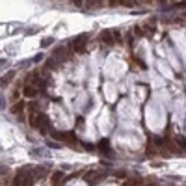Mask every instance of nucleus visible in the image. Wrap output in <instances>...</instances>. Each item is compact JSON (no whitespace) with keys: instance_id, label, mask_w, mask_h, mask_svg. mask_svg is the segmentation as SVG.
<instances>
[{"instance_id":"obj_1","label":"nucleus","mask_w":186,"mask_h":186,"mask_svg":"<svg viewBox=\"0 0 186 186\" xmlns=\"http://www.w3.org/2000/svg\"><path fill=\"white\" fill-rule=\"evenodd\" d=\"M30 125L35 127L41 134H45V132L48 130V127H50V121H48V117H47L45 114H37V112H34V114L30 116Z\"/></svg>"},{"instance_id":"obj_2","label":"nucleus","mask_w":186,"mask_h":186,"mask_svg":"<svg viewBox=\"0 0 186 186\" xmlns=\"http://www.w3.org/2000/svg\"><path fill=\"white\" fill-rule=\"evenodd\" d=\"M88 37H89L88 34H80L78 37H75V39H73L71 47H73L78 54H84V52H86V41H88Z\"/></svg>"},{"instance_id":"obj_3","label":"nucleus","mask_w":186,"mask_h":186,"mask_svg":"<svg viewBox=\"0 0 186 186\" xmlns=\"http://www.w3.org/2000/svg\"><path fill=\"white\" fill-rule=\"evenodd\" d=\"M99 39L102 41V43H106V45H114L116 43V37H114V32H110V30H104L101 35H99Z\"/></svg>"},{"instance_id":"obj_4","label":"nucleus","mask_w":186,"mask_h":186,"mask_svg":"<svg viewBox=\"0 0 186 186\" xmlns=\"http://www.w3.org/2000/svg\"><path fill=\"white\" fill-rule=\"evenodd\" d=\"M13 78H15V71H7V73L0 78V88H6V86L13 80Z\"/></svg>"},{"instance_id":"obj_5","label":"nucleus","mask_w":186,"mask_h":186,"mask_svg":"<svg viewBox=\"0 0 186 186\" xmlns=\"http://www.w3.org/2000/svg\"><path fill=\"white\" fill-rule=\"evenodd\" d=\"M24 108H26V101H17V102L11 106V114H13V116H15V114H20Z\"/></svg>"},{"instance_id":"obj_6","label":"nucleus","mask_w":186,"mask_h":186,"mask_svg":"<svg viewBox=\"0 0 186 186\" xmlns=\"http://www.w3.org/2000/svg\"><path fill=\"white\" fill-rule=\"evenodd\" d=\"M65 52H67V48L65 47H58L56 50H54V60H65Z\"/></svg>"},{"instance_id":"obj_7","label":"nucleus","mask_w":186,"mask_h":186,"mask_svg":"<svg viewBox=\"0 0 186 186\" xmlns=\"http://www.w3.org/2000/svg\"><path fill=\"white\" fill-rule=\"evenodd\" d=\"M22 93H24V97H26V99H34V97L37 95V89H35V88H32V86H26V88L22 89Z\"/></svg>"},{"instance_id":"obj_8","label":"nucleus","mask_w":186,"mask_h":186,"mask_svg":"<svg viewBox=\"0 0 186 186\" xmlns=\"http://www.w3.org/2000/svg\"><path fill=\"white\" fill-rule=\"evenodd\" d=\"M61 179H63V173H61V171H54L52 177H50V183H52L54 186H58L60 183H61Z\"/></svg>"},{"instance_id":"obj_9","label":"nucleus","mask_w":186,"mask_h":186,"mask_svg":"<svg viewBox=\"0 0 186 186\" xmlns=\"http://www.w3.org/2000/svg\"><path fill=\"white\" fill-rule=\"evenodd\" d=\"M99 149H101L102 153H106V155H110V153H112V149H110V143H108V140H101V143H99Z\"/></svg>"},{"instance_id":"obj_10","label":"nucleus","mask_w":186,"mask_h":186,"mask_svg":"<svg viewBox=\"0 0 186 186\" xmlns=\"http://www.w3.org/2000/svg\"><path fill=\"white\" fill-rule=\"evenodd\" d=\"M22 173H24V170H22V171H20V173L13 179V186H20L24 181H26V175H22Z\"/></svg>"},{"instance_id":"obj_11","label":"nucleus","mask_w":186,"mask_h":186,"mask_svg":"<svg viewBox=\"0 0 186 186\" xmlns=\"http://www.w3.org/2000/svg\"><path fill=\"white\" fill-rule=\"evenodd\" d=\"M153 140H155V143H157V147H158V149H164V143H166V140H164V138H160V136H155Z\"/></svg>"},{"instance_id":"obj_12","label":"nucleus","mask_w":186,"mask_h":186,"mask_svg":"<svg viewBox=\"0 0 186 186\" xmlns=\"http://www.w3.org/2000/svg\"><path fill=\"white\" fill-rule=\"evenodd\" d=\"M52 41H54L52 37H47V39H43V41H41V47H48V45H52Z\"/></svg>"},{"instance_id":"obj_13","label":"nucleus","mask_w":186,"mask_h":186,"mask_svg":"<svg viewBox=\"0 0 186 186\" xmlns=\"http://www.w3.org/2000/svg\"><path fill=\"white\" fill-rule=\"evenodd\" d=\"M125 186H140V179H132V181H129Z\"/></svg>"},{"instance_id":"obj_14","label":"nucleus","mask_w":186,"mask_h":186,"mask_svg":"<svg viewBox=\"0 0 186 186\" xmlns=\"http://www.w3.org/2000/svg\"><path fill=\"white\" fill-rule=\"evenodd\" d=\"M179 143H181V147H179V149H183V151L186 153V140H183V138H179Z\"/></svg>"},{"instance_id":"obj_15","label":"nucleus","mask_w":186,"mask_h":186,"mask_svg":"<svg viewBox=\"0 0 186 186\" xmlns=\"http://www.w3.org/2000/svg\"><path fill=\"white\" fill-rule=\"evenodd\" d=\"M134 34H136V35H143V30H142L140 26H136V28H134Z\"/></svg>"},{"instance_id":"obj_16","label":"nucleus","mask_w":186,"mask_h":186,"mask_svg":"<svg viewBox=\"0 0 186 186\" xmlns=\"http://www.w3.org/2000/svg\"><path fill=\"white\" fill-rule=\"evenodd\" d=\"M20 186H34V181H32V179H26V181H24Z\"/></svg>"},{"instance_id":"obj_17","label":"nucleus","mask_w":186,"mask_h":186,"mask_svg":"<svg viewBox=\"0 0 186 186\" xmlns=\"http://www.w3.org/2000/svg\"><path fill=\"white\" fill-rule=\"evenodd\" d=\"M127 39H129V45H132V43H134V37H132V34H127Z\"/></svg>"},{"instance_id":"obj_18","label":"nucleus","mask_w":186,"mask_h":186,"mask_svg":"<svg viewBox=\"0 0 186 186\" xmlns=\"http://www.w3.org/2000/svg\"><path fill=\"white\" fill-rule=\"evenodd\" d=\"M116 175H117V177H125V171H123V170H119V171H117Z\"/></svg>"},{"instance_id":"obj_19","label":"nucleus","mask_w":186,"mask_h":186,"mask_svg":"<svg viewBox=\"0 0 186 186\" xmlns=\"http://www.w3.org/2000/svg\"><path fill=\"white\" fill-rule=\"evenodd\" d=\"M71 2H73L75 6H82V0H71Z\"/></svg>"},{"instance_id":"obj_20","label":"nucleus","mask_w":186,"mask_h":186,"mask_svg":"<svg viewBox=\"0 0 186 186\" xmlns=\"http://www.w3.org/2000/svg\"><path fill=\"white\" fill-rule=\"evenodd\" d=\"M108 2H110V6H116V4H117L119 0H108Z\"/></svg>"},{"instance_id":"obj_21","label":"nucleus","mask_w":186,"mask_h":186,"mask_svg":"<svg viewBox=\"0 0 186 186\" xmlns=\"http://www.w3.org/2000/svg\"><path fill=\"white\" fill-rule=\"evenodd\" d=\"M140 186H153V184H140Z\"/></svg>"},{"instance_id":"obj_22","label":"nucleus","mask_w":186,"mask_h":186,"mask_svg":"<svg viewBox=\"0 0 186 186\" xmlns=\"http://www.w3.org/2000/svg\"><path fill=\"white\" fill-rule=\"evenodd\" d=\"M142 2H151V0H142Z\"/></svg>"},{"instance_id":"obj_23","label":"nucleus","mask_w":186,"mask_h":186,"mask_svg":"<svg viewBox=\"0 0 186 186\" xmlns=\"http://www.w3.org/2000/svg\"><path fill=\"white\" fill-rule=\"evenodd\" d=\"M158 2H164V0H158Z\"/></svg>"}]
</instances>
